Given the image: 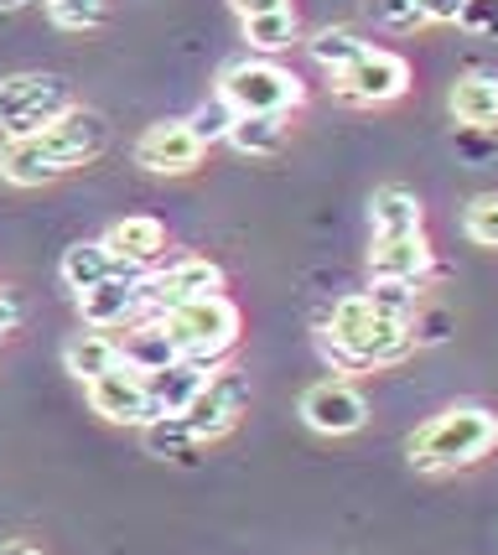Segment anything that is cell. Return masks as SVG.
<instances>
[{"mask_svg":"<svg viewBox=\"0 0 498 555\" xmlns=\"http://www.w3.org/2000/svg\"><path fill=\"white\" fill-rule=\"evenodd\" d=\"M110 145V125L99 109H78L68 104L52 125H42L37 135L0 145V177L11 188H42L52 177H63L73 167H89L99 151Z\"/></svg>","mask_w":498,"mask_h":555,"instance_id":"cell-1","label":"cell"},{"mask_svg":"<svg viewBox=\"0 0 498 555\" xmlns=\"http://www.w3.org/2000/svg\"><path fill=\"white\" fill-rule=\"evenodd\" d=\"M317 348H322V359H328L332 369H343V374H363V369L400 363L405 353L416 348V338H410V322L374 312V307H369V296L354 291V296L332 301Z\"/></svg>","mask_w":498,"mask_h":555,"instance_id":"cell-2","label":"cell"},{"mask_svg":"<svg viewBox=\"0 0 498 555\" xmlns=\"http://www.w3.org/2000/svg\"><path fill=\"white\" fill-rule=\"evenodd\" d=\"M498 447V415L483 405H451L431 415L421 431L410 436V467L416 473H457L473 467Z\"/></svg>","mask_w":498,"mask_h":555,"instance_id":"cell-3","label":"cell"},{"mask_svg":"<svg viewBox=\"0 0 498 555\" xmlns=\"http://www.w3.org/2000/svg\"><path fill=\"white\" fill-rule=\"evenodd\" d=\"M218 99L234 109V115H291L307 89L302 78L270 57H239L218 73Z\"/></svg>","mask_w":498,"mask_h":555,"instance_id":"cell-4","label":"cell"},{"mask_svg":"<svg viewBox=\"0 0 498 555\" xmlns=\"http://www.w3.org/2000/svg\"><path fill=\"white\" fill-rule=\"evenodd\" d=\"M162 327H166V338H171V348H177L182 359L218 363L239 343V307L224 296V291H214V296H197V301H188V307L162 312Z\"/></svg>","mask_w":498,"mask_h":555,"instance_id":"cell-5","label":"cell"},{"mask_svg":"<svg viewBox=\"0 0 498 555\" xmlns=\"http://www.w3.org/2000/svg\"><path fill=\"white\" fill-rule=\"evenodd\" d=\"M63 109H68V83L63 78H52V73H11V78H0V135L5 141L37 135Z\"/></svg>","mask_w":498,"mask_h":555,"instance_id":"cell-6","label":"cell"},{"mask_svg":"<svg viewBox=\"0 0 498 555\" xmlns=\"http://www.w3.org/2000/svg\"><path fill=\"white\" fill-rule=\"evenodd\" d=\"M244 411H250V374L218 363L214 374L203 379V389H197L177 415H182V426H188L197 441H218V436L234 431Z\"/></svg>","mask_w":498,"mask_h":555,"instance_id":"cell-7","label":"cell"},{"mask_svg":"<svg viewBox=\"0 0 498 555\" xmlns=\"http://www.w3.org/2000/svg\"><path fill=\"white\" fill-rule=\"evenodd\" d=\"M410 89V63L400 52L369 48L358 63L332 73V94L343 104H358V109H374V104H395V99Z\"/></svg>","mask_w":498,"mask_h":555,"instance_id":"cell-8","label":"cell"},{"mask_svg":"<svg viewBox=\"0 0 498 555\" xmlns=\"http://www.w3.org/2000/svg\"><path fill=\"white\" fill-rule=\"evenodd\" d=\"M224 291V270L214 260H197V255H182V260H166V266H151L141 275V301L145 317H162L171 307H188L197 296H214Z\"/></svg>","mask_w":498,"mask_h":555,"instance_id":"cell-9","label":"cell"},{"mask_svg":"<svg viewBox=\"0 0 498 555\" xmlns=\"http://www.w3.org/2000/svg\"><path fill=\"white\" fill-rule=\"evenodd\" d=\"M84 395H89V405H94V415H104V421H115V426H151L156 421V400H151V389H145V379L136 374V369H125V363H115V369H104L99 379H89L84 385Z\"/></svg>","mask_w":498,"mask_h":555,"instance_id":"cell-10","label":"cell"},{"mask_svg":"<svg viewBox=\"0 0 498 555\" xmlns=\"http://www.w3.org/2000/svg\"><path fill=\"white\" fill-rule=\"evenodd\" d=\"M141 275L145 270H115V275H104L99 286L78 291V317H84V327H99V333L130 327V322L145 312Z\"/></svg>","mask_w":498,"mask_h":555,"instance_id":"cell-11","label":"cell"},{"mask_svg":"<svg viewBox=\"0 0 498 555\" xmlns=\"http://www.w3.org/2000/svg\"><path fill=\"white\" fill-rule=\"evenodd\" d=\"M302 421L322 436H354V431H363L369 405H363V395L348 379H317L302 395Z\"/></svg>","mask_w":498,"mask_h":555,"instance_id":"cell-12","label":"cell"},{"mask_svg":"<svg viewBox=\"0 0 498 555\" xmlns=\"http://www.w3.org/2000/svg\"><path fill=\"white\" fill-rule=\"evenodd\" d=\"M203 162V141L188 130V120H162L141 130V141H136V167L156 171V177H182Z\"/></svg>","mask_w":498,"mask_h":555,"instance_id":"cell-13","label":"cell"},{"mask_svg":"<svg viewBox=\"0 0 498 555\" xmlns=\"http://www.w3.org/2000/svg\"><path fill=\"white\" fill-rule=\"evenodd\" d=\"M104 249L115 255L119 266H130V270L162 266V255H166V223H162V218H151V214L119 218V223H110V234H104Z\"/></svg>","mask_w":498,"mask_h":555,"instance_id":"cell-14","label":"cell"},{"mask_svg":"<svg viewBox=\"0 0 498 555\" xmlns=\"http://www.w3.org/2000/svg\"><path fill=\"white\" fill-rule=\"evenodd\" d=\"M369 270H374V281H421L431 270L426 234H374Z\"/></svg>","mask_w":498,"mask_h":555,"instance_id":"cell-15","label":"cell"},{"mask_svg":"<svg viewBox=\"0 0 498 555\" xmlns=\"http://www.w3.org/2000/svg\"><path fill=\"white\" fill-rule=\"evenodd\" d=\"M214 369H218V363H208V359H182V353H177L171 363L151 369V374H141V379H145V389H151V400H156V411L177 415L192 395L203 389V379H208Z\"/></svg>","mask_w":498,"mask_h":555,"instance_id":"cell-16","label":"cell"},{"mask_svg":"<svg viewBox=\"0 0 498 555\" xmlns=\"http://www.w3.org/2000/svg\"><path fill=\"white\" fill-rule=\"evenodd\" d=\"M451 120L462 130H498V73H468L447 94Z\"/></svg>","mask_w":498,"mask_h":555,"instance_id":"cell-17","label":"cell"},{"mask_svg":"<svg viewBox=\"0 0 498 555\" xmlns=\"http://www.w3.org/2000/svg\"><path fill=\"white\" fill-rule=\"evenodd\" d=\"M125 338H115L119 348V363L125 369H136V374H151V369H162V363L177 359V348L166 338L162 317H145V322H130V327H119Z\"/></svg>","mask_w":498,"mask_h":555,"instance_id":"cell-18","label":"cell"},{"mask_svg":"<svg viewBox=\"0 0 498 555\" xmlns=\"http://www.w3.org/2000/svg\"><path fill=\"white\" fill-rule=\"evenodd\" d=\"M115 270H130V266H119L115 255L104 249V240H78L63 249V260H58V275H63V286L78 296V291H89L99 286L104 275H115Z\"/></svg>","mask_w":498,"mask_h":555,"instance_id":"cell-19","label":"cell"},{"mask_svg":"<svg viewBox=\"0 0 498 555\" xmlns=\"http://www.w3.org/2000/svg\"><path fill=\"white\" fill-rule=\"evenodd\" d=\"M421 197L400 188V182H390V188H374L369 197V223H374V234H421Z\"/></svg>","mask_w":498,"mask_h":555,"instance_id":"cell-20","label":"cell"},{"mask_svg":"<svg viewBox=\"0 0 498 555\" xmlns=\"http://www.w3.org/2000/svg\"><path fill=\"white\" fill-rule=\"evenodd\" d=\"M63 363H68V374L78 379V385L99 379L104 369H115V363H119L115 333H99V327H89V333H73L68 348H63Z\"/></svg>","mask_w":498,"mask_h":555,"instance_id":"cell-21","label":"cell"},{"mask_svg":"<svg viewBox=\"0 0 498 555\" xmlns=\"http://www.w3.org/2000/svg\"><path fill=\"white\" fill-rule=\"evenodd\" d=\"M224 141L234 145L239 156H276L285 145V115H234Z\"/></svg>","mask_w":498,"mask_h":555,"instance_id":"cell-22","label":"cell"},{"mask_svg":"<svg viewBox=\"0 0 498 555\" xmlns=\"http://www.w3.org/2000/svg\"><path fill=\"white\" fill-rule=\"evenodd\" d=\"M302 37V26H296V11L285 5V11H265V16H244V42L255 52H285L291 42Z\"/></svg>","mask_w":498,"mask_h":555,"instance_id":"cell-23","label":"cell"},{"mask_svg":"<svg viewBox=\"0 0 498 555\" xmlns=\"http://www.w3.org/2000/svg\"><path fill=\"white\" fill-rule=\"evenodd\" d=\"M141 436H145V452L151 457H166V462H188L203 441L182 426V415H156L151 426H141Z\"/></svg>","mask_w":498,"mask_h":555,"instance_id":"cell-24","label":"cell"},{"mask_svg":"<svg viewBox=\"0 0 498 555\" xmlns=\"http://www.w3.org/2000/svg\"><path fill=\"white\" fill-rule=\"evenodd\" d=\"M307 48H311V57H317V68L337 73V68H348V63H358V57L369 52V42H363L358 31H348V26H328V31L311 37Z\"/></svg>","mask_w":498,"mask_h":555,"instance_id":"cell-25","label":"cell"},{"mask_svg":"<svg viewBox=\"0 0 498 555\" xmlns=\"http://www.w3.org/2000/svg\"><path fill=\"white\" fill-rule=\"evenodd\" d=\"M363 296H369V307H374V312L410 322V312L421 307V281H374Z\"/></svg>","mask_w":498,"mask_h":555,"instance_id":"cell-26","label":"cell"},{"mask_svg":"<svg viewBox=\"0 0 498 555\" xmlns=\"http://www.w3.org/2000/svg\"><path fill=\"white\" fill-rule=\"evenodd\" d=\"M462 234L477 249H498V193H483L462 208Z\"/></svg>","mask_w":498,"mask_h":555,"instance_id":"cell-27","label":"cell"},{"mask_svg":"<svg viewBox=\"0 0 498 555\" xmlns=\"http://www.w3.org/2000/svg\"><path fill=\"white\" fill-rule=\"evenodd\" d=\"M369 16L390 31H421L426 22V5L421 0H369Z\"/></svg>","mask_w":498,"mask_h":555,"instance_id":"cell-28","label":"cell"},{"mask_svg":"<svg viewBox=\"0 0 498 555\" xmlns=\"http://www.w3.org/2000/svg\"><path fill=\"white\" fill-rule=\"evenodd\" d=\"M229 125H234V109H229V104L214 94V99H208V104H203V109H197V115L188 120V130L197 135V141H203V151H208V145H218L224 135H229Z\"/></svg>","mask_w":498,"mask_h":555,"instance_id":"cell-29","label":"cell"},{"mask_svg":"<svg viewBox=\"0 0 498 555\" xmlns=\"http://www.w3.org/2000/svg\"><path fill=\"white\" fill-rule=\"evenodd\" d=\"M48 16L63 31H89L104 22V0H48Z\"/></svg>","mask_w":498,"mask_h":555,"instance_id":"cell-30","label":"cell"},{"mask_svg":"<svg viewBox=\"0 0 498 555\" xmlns=\"http://www.w3.org/2000/svg\"><path fill=\"white\" fill-rule=\"evenodd\" d=\"M451 26H462V31H473V37L498 42V0H462Z\"/></svg>","mask_w":498,"mask_h":555,"instance_id":"cell-31","label":"cell"},{"mask_svg":"<svg viewBox=\"0 0 498 555\" xmlns=\"http://www.w3.org/2000/svg\"><path fill=\"white\" fill-rule=\"evenodd\" d=\"M451 327H457V322H451L447 307H431V312H421V307H416V312H410V338H416V343H447Z\"/></svg>","mask_w":498,"mask_h":555,"instance_id":"cell-32","label":"cell"},{"mask_svg":"<svg viewBox=\"0 0 498 555\" xmlns=\"http://www.w3.org/2000/svg\"><path fill=\"white\" fill-rule=\"evenodd\" d=\"M22 327V301L11 296V291H0V348H5V338Z\"/></svg>","mask_w":498,"mask_h":555,"instance_id":"cell-33","label":"cell"},{"mask_svg":"<svg viewBox=\"0 0 498 555\" xmlns=\"http://www.w3.org/2000/svg\"><path fill=\"white\" fill-rule=\"evenodd\" d=\"M229 5H234V11H239V22H244V16H265V11H285L291 0H229Z\"/></svg>","mask_w":498,"mask_h":555,"instance_id":"cell-34","label":"cell"},{"mask_svg":"<svg viewBox=\"0 0 498 555\" xmlns=\"http://www.w3.org/2000/svg\"><path fill=\"white\" fill-rule=\"evenodd\" d=\"M0 555H48V551H42V545H31V540H5Z\"/></svg>","mask_w":498,"mask_h":555,"instance_id":"cell-35","label":"cell"},{"mask_svg":"<svg viewBox=\"0 0 498 555\" xmlns=\"http://www.w3.org/2000/svg\"><path fill=\"white\" fill-rule=\"evenodd\" d=\"M22 5H31V0H0V11H22Z\"/></svg>","mask_w":498,"mask_h":555,"instance_id":"cell-36","label":"cell"}]
</instances>
